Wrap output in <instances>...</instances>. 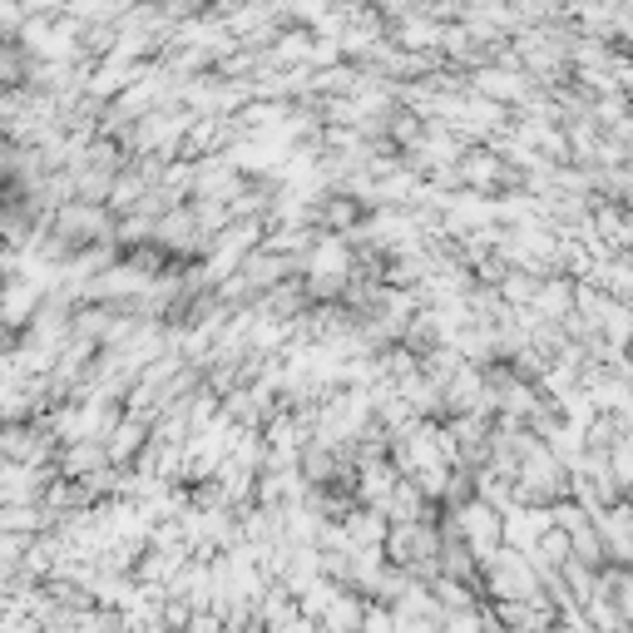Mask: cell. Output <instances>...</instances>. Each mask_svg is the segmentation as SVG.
Returning <instances> with one entry per match:
<instances>
[{"label": "cell", "mask_w": 633, "mask_h": 633, "mask_svg": "<svg viewBox=\"0 0 633 633\" xmlns=\"http://www.w3.org/2000/svg\"><path fill=\"white\" fill-rule=\"evenodd\" d=\"M614 475L624 480V485H633V441H619L614 446Z\"/></svg>", "instance_id": "obj_1"}]
</instances>
